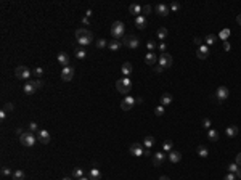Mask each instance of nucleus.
Wrapping results in <instances>:
<instances>
[{
    "label": "nucleus",
    "instance_id": "25",
    "mask_svg": "<svg viewBox=\"0 0 241 180\" xmlns=\"http://www.w3.org/2000/svg\"><path fill=\"white\" fill-rule=\"evenodd\" d=\"M238 127L236 126H228L227 129H225V135H227V137H230V138H232V137H236V135H238Z\"/></svg>",
    "mask_w": 241,
    "mask_h": 180
},
{
    "label": "nucleus",
    "instance_id": "6",
    "mask_svg": "<svg viewBox=\"0 0 241 180\" xmlns=\"http://www.w3.org/2000/svg\"><path fill=\"white\" fill-rule=\"evenodd\" d=\"M31 69L27 66H24V64H21V66H18L16 69H15V76L18 77V79H21V81H27V79L31 77Z\"/></svg>",
    "mask_w": 241,
    "mask_h": 180
},
{
    "label": "nucleus",
    "instance_id": "38",
    "mask_svg": "<svg viewBox=\"0 0 241 180\" xmlns=\"http://www.w3.org/2000/svg\"><path fill=\"white\" fill-rule=\"evenodd\" d=\"M228 36H230V29H224L220 34H219V39H222V40L225 42V40L228 39Z\"/></svg>",
    "mask_w": 241,
    "mask_h": 180
},
{
    "label": "nucleus",
    "instance_id": "27",
    "mask_svg": "<svg viewBox=\"0 0 241 180\" xmlns=\"http://www.w3.org/2000/svg\"><path fill=\"white\" fill-rule=\"evenodd\" d=\"M100 177H101V172L98 171L96 167H93L92 171L89 172V178H90V180H100Z\"/></svg>",
    "mask_w": 241,
    "mask_h": 180
},
{
    "label": "nucleus",
    "instance_id": "41",
    "mask_svg": "<svg viewBox=\"0 0 241 180\" xmlns=\"http://www.w3.org/2000/svg\"><path fill=\"white\" fill-rule=\"evenodd\" d=\"M146 48H148L150 52H153V50L156 48V42H155V40H148V42H146Z\"/></svg>",
    "mask_w": 241,
    "mask_h": 180
},
{
    "label": "nucleus",
    "instance_id": "44",
    "mask_svg": "<svg viewBox=\"0 0 241 180\" xmlns=\"http://www.w3.org/2000/svg\"><path fill=\"white\" fill-rule=\"evenodd\" d=\"M170 10H172V11H179V10H180V3H179V2H172V3H170Z\"/></svg>",
    "mask_w": 241,
    "mask_h": 180
},
{
    "label": "nucleus",
    "instance_id": "56",
    "mask_svg": "<svg viewBox=\"0 0 241 180\" xmlns=\"http://www.w3.org/2000/svg\"><path fill=\"white\" fill-rule=\"evenodd\" d=\"M153 68H155V72H161V71H162V68H161L159 64H156V66H153Z\"/></svg>",
    "mask_w": 241,
    "mask_h": 180
},
{
    "label": "nucleus",
    "instance_id": "58",
    "mask_svg": "<svg viewBox=\"0 0 241 180\" xmlns=\"http://www.w3.org/2000/svg\"><path fill=\"white\" fill-rule=\"evenodd\" d=\"M235 175H236V178H241V167H239L238 171L235 172Z\"/></svg>",
    "mask_w": 241,
    "mask_h": 180
},
{
    "label": "nucleus",
    "instance_id": "49",
    "mask_svg": "<svg viewBox=\"0 0 241 180\" xmlns=\"http://www.w3.org/2000/svg\"><path fill=\"white\" fill-rule=\"evenodd\" d=\"M224 180H236V175H235V174H232V172H228V174L224 177Z\"/></svg>",
    "mask_w": 241,
    "mask_h": 180
},
{
    "label": "nucleus",
    "instance_id": "9",
    "mask_svg": "<svg viewBox=\"0 0 241 180\" xmlns=\"http://www.w3.org/2000/svg\"><path fill=\"white\" fill-rule=\"evenodd\" d=\"M135 105V98L134 97H130V95H125L124 100L120 101V109L122 111H129V109H132Z\"/></svg>",
    "mask_w": 241,
    "mask_h": 180
},
{
    "label": "nucleus",
    "instance_id": "3",
    "mask_svg": "<svg viewBox=\"0 0 241 180\" xmlns=\"http://www.w3.org/2000/svg\"><path fill=\"white\" fill-rule=\"evenodd\" d=\"M124 32H125V26H124V22L122 21H114L113 22V26H111V34H113V37L116 40H120V39H124Z\"/></svg>",
    "mask_w": 241,
    "mask_h": 180
},
{
    "label": "nucleus",
    "instance_id": "30",
    "mask_svg": "<svg viewBox=\"0 0 241 180\" xmlns=\"http://www.w3.org/2000/svg\"><path fill=\"white\" fill-rule=\"evenodd\" d=\"M172 148H174V142H172V140H166V142L162 143V150H164V153H170Z\"/></svg>",
    "mask_w": 241,
    "mask_h": 180
},
{
    "label": "nucleus",
    "instance_id": "57",
    "mask_svg": "<svg viewBox=\"0 0 241 180\" xmlns=\"http://www.w3.org/2000/svg\"><path fill=\"white\" fill-rule=\"evenodd\" d=\"M143 156H151V151H150V148H145V150H143Z\"/></svg>",
    "mask_w": 241,
    "mask_h": 180
},
{
    "label": "nucleus",
    "instance_id": "62",
    "mask_svg": "<svg viewBox=\"0 0 241 180\" xmlns=\"http://www.w3.org/2000/svg\"><path fill=\"white\" fill-rule=\"evenodd\" d=\"M61 180H72L71 177H64V178H61Z\"/></svg>",
    "mask_w": 241,
    "mask_h": 180
},
{
    "label": "nucleus",
    "instance_id": "53",
    "mask_svg": "<svg viewBox=\"0 0 241 180\" xmlns=\"http://www.w3.org/2000/svg\"><path fill=\"white\" fill-rule=\"evenodd\" d=\"M235 162L241 167V153H238V154H236V159H235Z\"/></svg>",
    "mask_w": 241,
    "mask_h": 180
},
{
    "label": "nucleus",
    "instance_id": "39",
    "mask_svg": "<svg viewBox=\"0 0 241 180\" xmlns=\"http://www.w3.org/2000/svg\"><path fill=\"white\" fill-rule=\"evenodd\" d=\"M201 124H203V129H207V130L211 129V119H209V118H204Z\"/></svg>",
    "mask_w": 241,
    "mask_h": 180
},
{
    "label": "nucleus",
    "instance_id": "29",
    "mask_svg": "<svg viewBox=\"0 0 241 180\" xmlns=\"http://www.w3.org/2000/svg\"><path fill=\"white\" fill-rule=\"evenodd\" d=\"M196 151H198V156L199 158H207V156H209V150H207L206 146H203V145H199Z\"/></svg>",
    "mask_w": 241,
    "mask_h": 180
},
{
    "label": "nucleus",
    "instance_id": "18",
    "mask_svg": "<svg viewBox=\"0 0 241 180\" xmlns=\"http://www.w3.org/2000/svg\"><path fill=\"white\" fill-rule=\"evenodd\" d=\"M57 60H58L60 64H63V68H64V66H69V56L64 53V52H60V53H58Z\"/></svg>",
    "mask_w": 241,
    "mask_h": 180
},
{
    "label": "nucleus",
    "instance_id": "8",
    "mask_svg": "<svg viewBox=\"0 0 241 180\" xmlns=\"http://www.w3.org/2000/svg\"><path fill=\"white\" fill-rule=\"evenodd\" d=\"M228 95H230V90L225 85H220V87L215 90V98H217L219 103H224V101L228 98Z\"/></svg>",
    "mask_w": 241,
    "mask_h": 180
},
{
    "label": "nucleus",
    "instance_id": "48",
    "mask_svg": "<svg viewBox=\"0 0 241 180\" xmlns=\"http://www.w3.org/2000/svg\"><path fill=\"white\" fill-rule=\"evenodd\" d=\"M13 109H15V105L13 103H7L3 106V111H13Z\"/></svg>",
    "mask_w": 241,
    "mask_h": 180
},
{
    "label": "nucleus",
    "instance_id": "42",
    "mask_svg": "<svg viewBox=\"0 0 241 180\" xmlns=\"http://www.w3.org/2000/svg\"><path fill=\"white\" fill-rule=\"evenodd\" d=\"M141 13H143V16L151 15V5H145V7H143V10H141Z\"/></svg>",
    "mask_w": 241,
    "mask_h": 180
},
{
    "label": "nucleus",
    "instance_id": "4",
    "mask_svg": "<svg viewBox=\"0 0 241 180\" xmlns=\"http://www.w3.org/2000/svg\"><path fill=\"white\" fill-rule=\"evenodd\" d=\"M19 142L23 146H27V148H31V146L36 145V137L32 132H24L23 135H19Z\"/></svg>",
    "mask_w": 241,
    "mask_h": 180
},
{
    "label": "nucleus",
    "instance_id": "22",
    "mask_svg": "<svg viewBox=\"0 0 241 180\" xmlns=\"http://www.w3.org/2000/svg\"><path fill=\"white\" fill-rule=\"evenodd\" d=\"M120 47H122V40H116V39H113L111 42L108 43V48L111 50V52H117Z\"/></svg>",
    "mask_w": 241,
    "mask_h": 180
},
{
    "label": "nucleus",
    "instance_id": "23",
    "mask_svg": "<svg viewBox=\"0 0 241 180\" xmlns=\"http://www.w3.org/2000/svg\"><path fill=\"white\" fill-rule=\"evenodd\" d=\"M141 10H143V7H140L138 3H132V5L129 7V11H130V13H132V15H134L135 18H137V16H140Z\"/></svg>",
    "mask_w": 241,
    "mask_h": 180
},
{
    "label": "nucleus",
    "instance_id": "5",
    "mask_svg": "<svg viewBox=\"0 0 241 180\" xmlns=\"http://www.w3.org/2000/svg\"><path fill=\"white\" fill-rule=\"evenodd\" d=\"M122 45H125V47L135 50V48L140 47V39H138L137 36H134V34H130V36H125V37L122 39Z\"/></svg>",
    "mask_w": 241,
    "mask_h": 180
},
{
    "label": "nucleus",
    "instance_id": "51",
    "mask_svg": "<svg viewBox=\"0 0 241 180\" xmlns=\"http://www.w3.org/2000/svg\"><path fill=\"white\" fill-rule=\"evenodd\" d=\"M193 42H194V43H196V45H198V47H201V45H203V43H204V42H203V40H201V39H199V37H194V39H193Z\"/></svg>",
    "mask_w": 241,
    "mask_h": 180
},
{
    "label": "nucleus",
    "instance_id": "7",
    "mask_svg": "<svg viewBox=\"0 0 241 180\" xmlns=\"http://www.w3.org/2000/svg\"><path fill=\"white\" fill-rule=\"evenodd\" d=\"M172 63H174V60H172V56L169 53H161V56L158 58V64L162 68V69H167V68H170Z\"/></svg>",
    "mask_w": 241,
    "mask_h": 180
},
{
    "label": "nucleus",
    "instance_id": "36",
    "mask_svg": "<svg viewBox=\"0 0 241 180\" xmlns=\"http://www.w3.org/2000/svg\"><path fill=\"white\" fill-rule=\"evenodd\" d=\"M215 39H217V37L214 36V34H209V36H207V37L204 39V40H206L204 43L207 45V47H209V45H214V43H215Z\"/></svg>",
    "mask_w": 241,
    "mask_h": 180
},
{
    "label": "nucleus",
    "instance_id": "13",
    "mask_svg": "<svg viewBox=\"0 0 241 180\" xmlns=\"http://www.w3.org/2000/svg\"><path fill=\"white\" fill-rule=\"evenodd\" d=\"M129 151H130L132 156H143V146H141L140 143H134V145H130Z\"/></svg>",
    "mask_w": 241,
    "mask_h": 180
},
{
    "label": "nucleus",
    "instance_id": "28",
    "mask_svg": "<svg viewBox=\"0 0 241 180\" xmlns=\"http://www.w3.org/2000/svg\"><path fill=\"white\" fill-rule=\"evenodd\" d=\"M207 138H209L211 142H217L219 140V132L215 129H209L207 130Z\"/></svg>",
    "mask_w": 241,
    "mask_h": 180
},
{
    "label": "nucleus",
    "instance_id": "43",
    "mask_svg": "<svg viewBox=\"0 0 241 180\" xmlns=\"http://www.w3.org/2000/svg\"><path fill=\"white\" fill-rule=\"evenodd\" d=\"M155 114H156V116H164V106H156Z\"/></svg>",
    "mask_w": 241,
    "mask_h": 180
},
{
    "label": "nucleus",
    "instance_id": "19",
    "mask_svg": "<svg viewBox=\"0 0 241 180\" xmlns=\"http://www.w3.org/2000/svg\"><path fill=\"white\" fill-rule=\"evenodd\" d=\"M145 61H146V64H150V66H156V61H158V56L153 53V52H148L146 53V56H145Z\"/></svg>",
    "mask_w": 241,
    "mask_h": 180
},
{
    "label": "nucleus",
    "instance_id": "54",
    "mask_svg": "<svg viewBox=\"0 0 241 180\" xmlns=\"http://www.w3.org/2000/svg\"><path fill=\"white\" fill-rule=\"evenodd\" d=\"M82 24H87V26L90 24V21H89V18H87V16H84V18H82Z\"/></svg>",
    "mask_w": 241,
    "mask_h": 180
},
{
    "label": "nucleus",
    "instance_id": "61",
    "mask_svg": "<svg viewBox=\"0 0 241 180\" xmlns=\"http://www.w3.org/2000/svg\"><path fill=\"white\" fill-rule=\"evenodd\" d=\"M141 101H143V98H141V97H138V98H135V103H141Z\"/></svg>",
    "mask_w": 241,
    "mask_h": 180
},
{
    "label": "nucleus",
    "instance_id": "35",
    "mask_svg": "<svg viewBox=\"0 0 241 180\" xmlns=\"http://www.w3.org/2000/svg\"><path fill=\"white\" fill-rule=\"evenodd\" d=\"M13 180H24V172L21 171V169L15 171V172H13Z\"/></svg>",
    "mask_w": 241,
    "mask_h": 180
},
{
    "label": "nucleus",
    "instance_id": "20",
    "mask_svg": "<svg viewBox=\"0 0 241 180\" xmlns=\"http://www.w3.org/2000/svg\"><path fill=\"white\" fill-rule=\"evenodd\" d=\"M156 13H158L159 16H167V15H169V7L164 5V3L156 5Z\"/></svg>",
    "mask_w": 241,
    "mask_h": 180
},
{
    "label": "nucleus",
    "instance_id": "60",
    "mask_svg": "<svg viewBox=\"0 0 241 180\" xmlns=\"http://www.w3.org/2000/svg\"><path fill=\"white\" fill-rule=\"evenodd\" d=\"M159 180H170V178H169L167 175H161V177H159Z\"/></svg>",
    "mask_w": 241,
    "mask_h": 180
},
{
    "label": "nucleus",
    "instance_id": "10",
    "mask_svg": "<svg viewBox=\"0 0 241 180\" xmlns=\"http://www.w3.org/2000/svg\"><path fill=\"white\" fill-rule=\"evenodd\" d=\"M72 77H74V68L72 66H64L61 69V81L69 82Z\"/></svg>",
    "mask_w": 241,
    "mask_h": 180
},
{
    "label": "nucleus",
    "instance_id": "45",
    "mask_svg": "<svg viewBox=\"0 0 241 180\" xmlns=\"http://www.w3.org/2000/svg\"><path fill=\"white\" fill-rule=\"evenodd\" d=\"M2 174H3L5 177H8L10 174H13V172H12V169H10V167H7V166H5V167H2Z\"/></svg>",
    "mask_w": 241,
    "mask_h": 180
},
{
    "label": "nucleus",
    "instance_id": "16",
    "mask_svg": "<svg viewBox=\"0 0 241 180\" xmlns=\"http://www.w3.org/2000/svg\"><path fill=\"white\" fill-rule=\"evenodd\" d=\"M164 158H166V154H164V153H155V154H153V164H155L156 167H159L162 162H164Z\"/></svg>",
    "mask_w": 241,
    "mask_h": 180
},
{
    "label": "nucleus",
    "instance_id": "34",
    "mask_svg": "<svg viewBox=\"0 0 241 180\" xmlns=\"http://www.w3.org/2000/svg\"><path fill=\"white\" fill-rule=\"evenodd\" d=\"M32 74H34V77H36V79H40V77H43V68H40V66L34 68V71H32Z\"/></svg>",
    "mask_w": 241,
    "mask_h": 180
},
{
    "label": "nucleus",
    "instance_id": "59",
    "mask_svg": "<svg viewBox=\"0 0 241 180\" xmlns=\"http://www.w3.org/2000/svg\"><path fill=\"white\" fill-rule=\"evenodd\" d=\"M236 22H238V24H239V26H241V13H239V15H238V16H236Z\"/></svg>",
    "mask_w": 241,
    "mask_h": 180
},
{
    "label": "nucleus",
    "instance_id": "1",
    "mask_svg": "<svg viewBox=\"0 0 241 180\" xmlns=\"http://www.w3.org/2000/svg\"><path fill=\"white\" fill-rule=\"evenodd\" d=\"M76 40H77V43L82 45V47H87L89 43L93 42V34L85 28H79L76 31Z\"/></svg>",
    "mask_w": 241,
    "mask_h": 180
},
{
    "label": "nucleus",
    "instance_id": "33",
    "mask_svg": "<svg viewBox=\"0 0 241 180\" xmlns=\"http://www.w3.org/2000/svg\"><path fill=\"white\" fill-rule=\"evenodd\" d=\"M143 145H145V148H151L153 145H155V137H145V140H143Z\"/></svg>",
    "mask_w": 241,
    "mask_h": 180
},
{
    "label": "nucleus",
    "instance_id": "32",
    "mask_svg": "<svg viewBox=\"0 0 241 180\" xmlns=\"http://www.w3.org/2000/svg\"><path fill=\"white\" fill-rule=\"evenodd\" d=\"M167 34H169V32H167V29H166V28H159V29H158V39L164 42V39L167 37Z\"/></svg>",
    "mask_w": 241,
    "mask_h": 180
},
{
    "label": "nucleus",
    "instance_id": "40",
    "mask_svg": "<svg viewBox=\"0 0 241 180\" xmlns=\"http://www.w3.org/2000/svg\"><path fill=\"white\" fill-rule=\"evenodd\" d=\"M239 169V166L236 164V162H233V164H228V172H232V174H235L236 171Z\"/></svg>",
    "mask_w": 241,
    "mask_h": 180
},
{
    "label": "nucleus",
    "instance_id": "46",
    "mask_svg": "<svg viewBox=\"0 0 241 180\" xmlns=\"http://www.w3.org/2000/svg\"><path fill=\"white\" fill-rule=\"evenodd\" d=\"M34 85H36V88H37V90H39V88H42V87H43L42 79H36V81H34Z\"/></svg>",
    "mask_w": 241,
    "mask_h": 180
},
{
    "label": "nucleus",
    "instance_id": "2",
    "mask_svg": "<svg viewBox=\"0 0 241 180\" xmlns=\"http://www.w3.org/2000/svg\"><path fill=\"white\" fill-rule=\"evenodd\" d=\"M116 90L122 95H129V92L132 90V81L129 77H122L116 82Z\"/></svg>",
    "mask_w": 241,
    "mask_h": 180
},
{
    "label": "nucleus",
    "instance_id": "63",
    "mask_svg": "<svg viewBox=\"0 0 241 180\" xmlns=\"http://www.w3.org/2000/svg\"><path fill=\"white\" fill-rule=\"evenodd\" d=\"M77 180H90V178H87V177H82V178H77Z\"/></svg>",
    "mask_w": 241,
    "mask_h": 180
},
{
    "label": "nucleus",
    "instance_id": "24",
    "mask_svg": "<svg viewBox=\"0 0 241 180\" xmlns=\"http://www.w3.org/2000/svg\"><path fill=\"white\" fill-rule=\"evenodd\" d=\"M180 159H182V153H180V151H170V153H169V161H170V162L177 164Z\"/></svg>",
    "mask_w": 241,
    "mask_h": 180
},
{
    "label": "nucleus",
    "instance_id": "14",
    "mask_svg": "<svg viewBox=\"0 0 241 180\" xmlns=\"http://www.w3.org/2000/svg\"><path fill=\"white\" fill-rule=\"evenodd\" d=\"M74 56L79 60H84L87 56V48L82 47V45H77V47H74Z\"/></svg>",
    "mask_w": 241,
    "mask_h": 180
},
{
    "label": "nucleus",
    "instance_id": "50",
    "mask_svg": "<svg viewBox=\"0 0 241 180\" xmlns=\"http://www.w3.org/2000/svg\"><path fill=\"white\" fill-rule=\"evenodd\" d=\"M166 48H167V45H166V42H161V43H159V50H161L162 53H166Z\"/></svg>",
    "mask_w": 241,
    "mask_h": 180
},
{
    "label": "nucleus",
    "instance_id": "21",
    "mask_svg": "<svg viewBox=\"0 0 241 180\" xmlns=\"http://www.w3.org/2000/svg\"><path fill=\"white\" fill-rule=\"evenodd\" d=\"M172 95L170 93H162L161 95V98H159V101H161V106H169L170 103H172Z\"/></svg>",
    "mask_w": 241,
    "mask_h": 180
},
{
    "label": "nucleus",
    "instance_id": "11",
    "mask_svg": "<svg viewBox=\"0 0 241 180\" xmlns=\"http://www.w3.org/2000/svg\"><path fill=\"white\" fill-rule=\"evenodd\" d=\"M37 142H40L43 145H48L50 143V133H48V130H39L37 132Z\"/></svg>",
    "mask_w": 241,
    "mask_h": 180
},
{
    "label": "nucleus",
    "instance_id": "15",
    "mask_svg": "<svg viewBox=\"0 0 241 180\" xmlns=\"http://www.w3.org/2000/svg\"><path fill=\"white\" fill-rule=\"evenodd\" d=\"M23 92H24L26 95H32V93H36V92H37V88H36V85H34V81H29V82H26V85L23 87Z\"/></svg>",
    "mask_w": 241,
    "mask_h": 180
},
{
    "label": "nucleus",
    "instance_id": "17",
    "mask_svg": "<svg viewBox=\"0 0 241 180\" xmlns=\"http://www.w3.org/2000/svg\"><path fill=\"white\" fill-rule=\"evenodd\" d=\"M146 24H148L146 16L140 15V16H137V18H135V26H137L138 29H145V28H146Z\"/></svg>",
    "mask_w": 241,
    "mask_h": 180
},
{
    "label": "nucleus",
    "instance_id": "37",
    "mask_svg": "<svg viewBox=\"0 0 241 180\" xmlns=\"http://www.w3.org/2000/svg\"><path fill=\"white\" fill-rule=\"evenodd\" d=\"M95 45H96V48H105L106 45H108V42H106V39H96V42H95Z\"/></svg>",
    "mask_w": 241,
    "mask_h": 180
},
{
    "label": "nucleus",
    "instance_id": "31",
    "mask_svg": "<svg viewBox=\"0 0 241 180\" xmlns=\"http://www.w3.org/2000/svg\"><path fill=\"white\" fill-rule=\"evenodd\" d=\"M82 177H85L84 175V169L82 167H76L74 171H72V178L77 180V178H82Z\"/></svg>",
    "mask_w": 241,
    "mask_h": 180
},
{
    "label": "nucleus",
    "instance_id": "12",
    "mask_svg": "<svg viewBox=\"0 0 241 180\" xmlns=\"http://www.w3.org/2000/svg\"><path fill=\"white\" fill-rule=\"evenodd\" d=\"M196 56H198L199 60H206L207 56H209V47H207L206 43H203L201 47H198V52H196Z\"/></svg>",
    "mask_w": 241,
    "mask_h": 180
},
{
    "label": "nucleus",
    "instance_id": "26",
    "mask_svg": "<svg viewBox=\"0 0 241 180\" xmlns=\"http://www.w3.org/2000/svg\"><path fill=\"white\" fill-rule=\"evenodd\" d=\"M120 71H122V74L127 77V76H130L132 74V64H130L129 61H125L122 66H120Z\"/></svg>",
    "mask_w": 241,
    "mask_h": 180
},
{
    "label": "nucleus",
    "instance_id": "55",
    "mask_svg": "<svg viewBox=\"0 0 241 180\" xmlns=\"http://www.w3.org/2000/svg\"><path fill=\"white\" fill-rule=\"evenodd\" d=\"M5 118H7V111H3V109H2V111H0V119L3 121Z\"/></svg>",
    "mask_w": 241,
    "mask_h": 180
},
{
    "label": "nucleus",
    "instance_id": "52",
    "mask_svg": "<svg viewBox=\"0 0 241 180\" xmlns=\"http://www.w3.org/2000/svg\"><path fill=\"white\" fill-rule=\"evenodd\" d=\"M224 48H225V52H230V50H232V45H230L227 40L224 42Z\"/></svg>",
    "mask_w": 241,
    "mask_h": 180
},
{
    "label": "nucleus",
    "instance_id": "47",
    "mask_svg": "<svg viewBox=\"0 0 241 180\" xmlns=\"http://www.w3.org/2000/svg\"><path fill=\"white\" fill-rule=\"evenodd\" d=\"M37 129H39V126H37L36 122H31V124H29V132H36Z\"/></svg>",
    "mask_w": 241,
    "mask_h": 180
}]
</instances>
